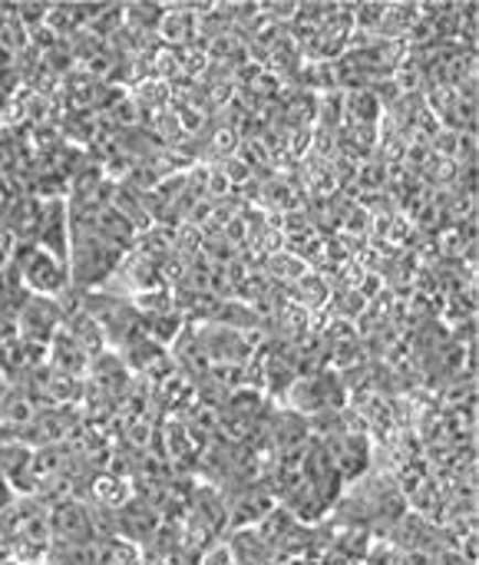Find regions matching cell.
Returning <instances> with one entry per match:
<instances>
[{
  "label": "cell",
  "mask_w": 479,
  "mask_h": 565,
  "mask_svg": "<svg viewBox=\"0 0 479 565\" xmlns=\"http://www.w3.org/2000/svg\"><path fill=\"white\" fill-rule=\"evenodd\" d=\"M93 565H142V546L119 536H103L93 543Z\"/></svg>",
  "instance_id": "cell-3"
},
{
  "label": "cell",
  "mask_w": 479,
  "mask_h": 565,
  "mask_svg": "<svg viewBox=\"0 0 479 565\" xmlns=\"http://www.w3.org/2000/svg\"><path fill=\"white\" fill-rule=\"evenodd\" d=\"M13 275L26 295L56 298L66 288V262L43 245H20L13 255Z\"/></svg>",
  "instance_id": "cell-1"
},
{
  "label": "cell",
  "mask_w": 479,
  "mask_h": 565,
  "mask_svg": "<svg viewBox=\"0 0 479 565\" xmlns=\"http://www.w3.org/2000/svg\"><path fill=\"white\" fill-rule=\"evenodd\" d=\"M202 565H235V559H232L228 546H215L202 556Z\"/></svg>",
  "instance_id": "cell-4"
},
{
  "label": "cell",
  "mask_w": 479,
  "mask_h": 565,
  "mask_svg": "<svg viewBox=\"0 0 479 565\" xmlns=\"http://www.w3.org/2000/svg\"><path fill=\"white\" fill-rule=\"evenodd\" d=\"M33 565H46V563H33Z\"/></svg>",
  "instance_id": "cell-5"
},
{
  "label": "cell",
  "mask_w": 479,
  "mask_h": 565,
  "mask_svg": "<svg viewBox=\"0 0 479 565\" xmlns=\"http://www.w3.org/2000/svg\"><path fill=\"white\" fill-rule=\"evenodd\" d=\"M364 565H371V563H364Z\"/></svg>",
  "instance_id": "cell-6"
},
{
  "label": "cell",
  "mask_w": 479,
  "mask_h": 565,
  "mask_svg": "<svg viewBox=\"0 0 479 565\" xmlns=\"http://www.w3.org/2000/svg\"><path fill=\"white\" fill-rule=\"evenodd\" d=\"M50 523V543H96L99 526H96V513H89L79 500H60L53 503V510L46 513Z\"/></svg>",
  "instance_id": "cell-2"
}]
</instances>
